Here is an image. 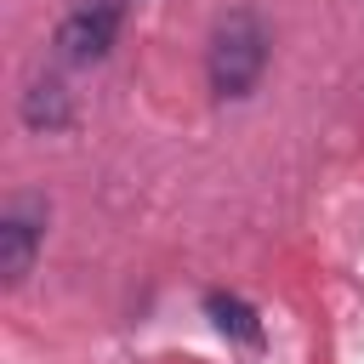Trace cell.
I'll return each instance as SVG.
<instances>
[{"label": "cell", "mask_w": 364, "mask_h": 364, "mask_svg": "<svg viewBox=\"0 0 364 364\" xmlns=\"http://www.w3.org/2000/svg\"><path fill=\"white\" fill-rule=\"evenodd\" d=\"M267 23L250 11V6H233L228 17H216L210 28V46H205V80L222 102H239L256 91L262 68H267Z\"/></svg>", "instance_id": "obj_1"}, {"label": "cell", "mask_w": 364, "mask_h": 364, "mask_svg": "<svg viewBox=\"0 0 364 364\" xmlns=\"http://www.w3.org/2000/svg\"><path fill=\"white\" fill-rule=\"evenodd\" d=\"M119 23H125V6L119 0H80L63 23H57V57L85 68V63H102L119 40Z\"/></svg>", "instance_id": "obj_2"}, {"label": "cell", "mask_w": 364, "mask_h": 364, "mask_svg": "<svg viewBox=\"0 0 364 364\" xmlns=\"http://www.w3.org/2000/svg\"><path fill=\"white\" fill-rule=\"evenodd\" d=\"M40 239H46V205L34 193L6 199V210H0V284L6 290H17L28 279V267L40 256Z\"/></svg>", "instance_id": "obj_3"}, {"label": "cell", "mask_w": 364, "mask_h": 364, "mask_svg": "<svg viewBox=\"0 0 364 364\" xmlns=\"http://www.w3.org/2000/svg\"><path fill=\"white\" fill-rule=\"evenodd\" d=\"M17 114H23V125L28 131H68V119H74V97H68V85L57 80V74H46V80H28L23 85V102H17Z\"/></svg>", "instance_id": "obj_4"}, {"label": "cell", "mask_w": 364, "mask_h": 364, "mask_svg": "<svg viewBox=\"0 0 364 364\" xmlns=\"http://www.w3.org/2000/svg\"><path fill=\"white\" fill-rule=\"evenodd\" d=\"M205 313H210V324H216L228 341H245V347L262 341V318H256V307H250L245 296H222V290H210V296H205Z\"/></svg>", "instance_id": "obj_5"}]
</instances>
